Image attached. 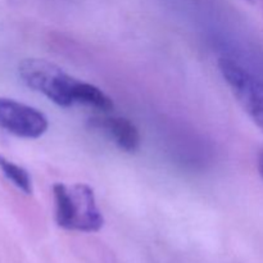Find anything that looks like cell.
Segmentation results:
<instances>
[{
	"instance_id": "cell-1",
	"label": "cell",
	"mask_w": 263,
	"mask_h": 263,
	"mask_svg": "<svg viewBox=\"0 0 263 263\" xmlns=\"http://www.w3.org/2000/svg\"><path fill=\"white\" fill-rule=\"evenodd\" d=\"M18 73L26 86L59 107L85 104L103 112H109L115 107L113 100L99 87L74 79L46 59H23L18 66Z\"/></svg>"
},
{
	"instance_id": "cell-2",
	"label": "cell",
	"mask_w": 263,
	"mask_h": 263,
	"mask_svg": "<svg viewBox=\"0 0 263 263\" xmlns=\"http://www.w3.org/2000/svg\"><path fill=\"white\" fill-rule=\"evenodd\" d=\"M54 218L59 228L80 233H97L104 226L94 189L84 182L53 185Z\"/></svg>"
},
{
	"instance_id": "cell-3",
	"label": "cell",
	"mask_w": 263,
	"mask_h": 263,
	"mask_svg": "<svg viewBox=\"0 0 263 263\" xmlns=\"http://www.w3.org/2000/svg\"><path fill=\"white\" fill-rule=\"evenodd\" d=\"M218 67L239 104L263 133V80L230 58L220 59Z\"/></svg>"
},
{
	"instance_id": "cell-4",
	"label": "cell",
	"mask_w": 263,
	"mask_h": 263,
	"mask_svg": "<svg viewBox=\"0 0 263 263\" xmlns=\"http://www.w3.org/2000/svg\"><path fill=\"white\" fill-rule=\"evenodd\" d=\"M43 112L13 99L0 98V130L23 139H37L48 131Z\"/></svg>"
},
{
	"instance_id": "cell-5",
	"label": "cell",
	"mask_w": 263,
	"mask_h": 263,
	"mask_svg": "<svg viewBox=\"0 0 263 263\" xmlns=\"http://www.w3.org/2000/svg\"><path fill=\"white\" fill-rule=\"evenodd\" d=\"M89 126L95 130L103 131L109 136L113 143L126 153H135L141 144L140 134L133 121L116 116H97L89 120Z\"/></svg>"
},
{
	"instance_id": "cell-6",
	"label": "cell",
	"mask_w": 263,
	"mask_h": 263,
	"mask_svg": "<svg viewBox=\"0 0 263 263\" xmlns=\"http://www.w3.org/2000/svg\"><path fill=\"white\" fill-rule=\"evenodd\" d=\"M0 171L3 172L5 177L14 185L15 187L21 190L25 194L32 193V181L31 176L25 168H22L18 164L13 163L12 161L7 159L5 157L0 156Z\"/></svg>"
},
{
	"instance_id": "cell-7",
	"label": "cell",
	"mask_w": 263,
	"mask_h": 263,
	"mask_svg": "<svg viewBox=\"0 0 263 263\" xmlns=\"http://www.w3.org/2000/svg\"><path fill=\"white\" fill-rule=\"evenodd\" d=\"M258 170H259V174H261V176L263 177V153L259 156V159H258Z\"/></svg>"
}]
</instances>
